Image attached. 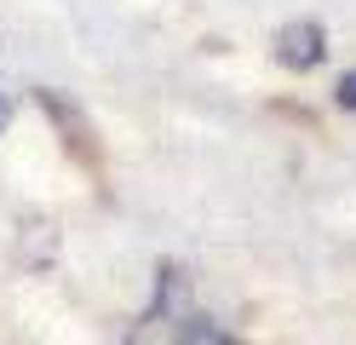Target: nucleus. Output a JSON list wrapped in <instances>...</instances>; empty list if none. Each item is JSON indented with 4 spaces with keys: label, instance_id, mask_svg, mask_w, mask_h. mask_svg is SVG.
Listing matches in <instances>:
<instances>
[{
    "label": "nucleus",
    "instance_id": "f257e3e1",
    "mask_svg": "<svg viewBox=\"0 0 356 345\" xmlns=\"http://www.w3.org/2000/svg\"><path fill=\"white\" fill-rule=\"evenodd\" d=\"M207 316H195L190 305V276L178 265H161V282H155V305L138 322L132 345H207Z\"/></svg>",
    "mask_w": 356,
    "mask_h": 345
},
{
    "label": "nucleus",
    "instance_id": "f03ea898",
    "mask_svg": "<svg viewBox=\"0 0 356 345\" xmlns=\"http://www.w3.org/2000/svg\"><path fill=\"white\" fill-rule=\"evenodd\" d=\"M322 58H327V29L316 17H293V23L276 29V63L282 69H299L305 75V69H316Z\"/></svg>",
    "mask_w": 356,
    "mask_h": 345
},
{
    "label": "nucleus",
    "instance_id": "7ed1b4c3",
    "mask_svg": "<svg viewBox=\"0 0 356 345\" xmlns=\"http://www.w3.org/2000/svg\"><path fill=\"white\" fill-rule=\"evenodd\" d=\"M333 98H339V109L356 115V69H350V75H339V92H333Z\"/></svg>",
    "mask_w": 356,
    "mask_h": 345
},
{
    "label": "nucleus",
    "instance_id": "20e7f679",
    "mask_svg": "<svg viewBox=\"0 0 356 345\" xmlns=\"http://www.w3.org/2000/svg\"><path fill=\"white\" fill-rule=\"evenodd\" d=\"M12 127V98H6V86H0V132Z\"/></svg>",
    "mask_w": 356,
    "mask_h": 345
}]
</instances>
